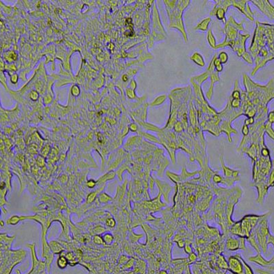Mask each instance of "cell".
Segmentation results:
<instances>
[{"label":"cell","mask_w":274,"mask_h":274,"mask_svg":"<svg viewBox=\"0 0 274 274\" xmlns=\"http://www.w3.org/2000/svg\"><path fill=\"white\" fill-rule=\"evenodd\" d=\"M229 265L231 271L236 274H241L243 273V265L238 260V258L230 257L229 258Z\"/></svg>","instance_id":"1"},{"label":"cell","mask_w":274,"mask_h":274,"mask_svg":"<svg viewBox=\"0 0 274 274\" xmlns=\"http://www.w3.org/2000/svg\"><path fill=\"white\" fill-rule=\"evenodd\" d=\"M213 180H214V182H216V183H219L221 182V178L219 177V176H214V178H213Z\"/></svg>","instance_id":"2"}]
</instances>
